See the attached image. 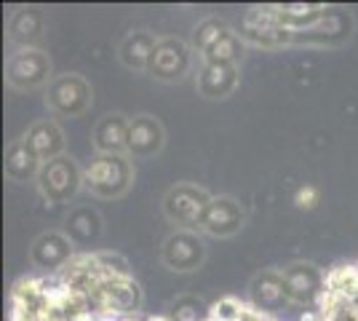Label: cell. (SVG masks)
Segmentation results:
<instances>
[{"label":"cell","mask_w":358,"mask_h":321,"mask_svg":"<svg viewBox=\"0 0 358 321\" xmlns=\"http://www.w3.org/2000/svg\"><path fill=\"white\" fill-rule=\"evenodd\" d=\"M134 177L131 161L126 155H99L83 171V185L99 199H118L129 190Z\"/></svg>","instance_id":"6da1fadb"},{"label":"cell","mask_w":358,"mask_h":321,"mask_svg":"<svg viewBox=\"0 0 358 321\" xmlns=\"http://www.w3.org/2000/svg\"><path fill=\"white\" fill-rule=\"evenodd\" d=\"M211 196L203 187H195L190 183H182L171 187L164 199V212L171 222H177L179 228L190 230L201 228V220L209 209Z\"/></svg>","instance_id":"7a4b0ae2"},{"label":"cell","mask_w":358,"mask_h":321,"mask_svg":"<svg viewBox=\"0 0 358 321\" xmlns=\"http://www.w3.org/2000/svg\"><path fill=\"white\" fill-rule=\"evenodd\" d=\"M80 185H83V174L67 155L45 161L38 174V187L51 204H67L80 190Z\"/></svg>","instance_id":"3957f363"},{"label":"cell","mask_w":358,"mask_h":321,"mask_svg":"<svg viewBox=\"0 0 358 321\" xmlns=\"http://www.w3.org/2000/svg\"><path fill=\"white\" fill-rule=\"evenodd\" d=\"M48 107L57 115L78 118L91 107V86L80 76H62L48 89Z\"/></svg>","instance_id":"277c9868"},{"label":"cell","mask_w":358,"mask_h":321,"mask_svg":"<svg viewBox=\"0 0 358 321\" xmlns=\"http://www.w3.org/2000/svg\"><path fill=\"white\" fill-rule=\"evenodd\" d=\"M48 76H51V62L38 48H19L6 64V78L19 92L41 86L48 80Z\"/></svg>","instance_id":"5b68a950"},{"label":"cell","mask_w":358,"mask_h":321,"mask_svg":"<svg viewBox=\"0 0 358 321\" xmlns=\"http://www.w3.org/2000/svg\"><path fill=\"white\" fill-rule=\"evenodd\" d=\"M148 70L152 73V78L166 80V83L182 80V78L187 76V70H190V48L185 46L182 41H174V38L158 41Z\"/></svg>","instance_id":"8992f818"},{"label":"cell","mask_w":358,"mask_h":321,"mask_svg":"<svg viewBox=\"0 0 358 321\" xmlns=\"http://www.w3.org/2000/svg\"><path fill=\"white\" fill-rule=\"evenodd\" d=\"M206 257V244L201 236H195L190 230H179L174 236H169L161 252V260L171 271H195Z\"/></svg>","instance_id":"52a82bcc"},{"label":"cell","mask_w":358,"mask_h":321,"mask_svg":"<svg viewBox=\"0 0 358 321\" xmlns=\"http://www.w3.org/2000/svg\"><path fill=\"white\" fill-rule=\"evenodd\" d=\"M243 228V209L236 199H211L209 209L201 220V230H206L211 236H233Z\"/></svg>","instance_id":"ba28073f"},{"label":"cell","mask_w":358,"mask_h":321,"mask_svg":"<svg viewBox=\"0 0 358 321\" xmlns=\"http://www.w3.org/2000/svg\"><path fill=\"white\" fill-rule=\"evenodd\" d=\"M284 290L286 297L294 303H313L324 290V276L308 262H297L284 271Z\"/></svg>","instance_id":"9c48e42d"},{"label":"cell","mask_w":358,"mask_h":321,"mask_svg":"<svg viewBox=\"0 0 358 321\" xmlns=\"http://www.w3.org/2000/svg\"><path fill=\"white\" fill-rule=\"evenodd\" d=\"M164 148V126L152 115H139L129 126V142L126 150L136 158H150Z\"/></svg>","instance_id":"30bf717a"},{"label":"cell","mask_w":358,"mask_h":321,"mask_svg":"<svg viewBox=\"0 0 358 321\" xmlns=\"http://www.w3.org/2000/svg\"><path fill=\"white\" fill-rule=\"evenodd\" d=\"M73 241L62 233H45L32 244V262L43 271H59L73 257Z\"/></svg>","instance_id":"8fae6325"},{"label":"cell","mask_w":358,"mask_h":321,"mask_svg":"<svg viewBox=\"0 0 358 321\" xmlns=\"http://www.w3.org/2000/svg\"><path fill=\"white\" fill-rule=\"evenodd\" d=\"M129 126L120 113L115 115H107L96 123L94 129V148L99 150V155H120L126 150V142H129Z\"/></svg>","instance_id":"7c38bea8"},{"label":"cell","mask_w":358,"mask_h":321,"mask_svg":"<svg viewBox=\"0 0 358 321\" xmlns=\"http://www.w3.org/2000/svg\"><path fill=\"white\" fill-rule=\"evenodd\" d=\"M41 155L35 153V148H32L27 139H16L14 145L8 148V153H6V174L14 180V183H24V180H30L35 174H41Z\"/></svg>","instance_id":"4fadbf2b"},{"label":"cell","mask_w":358,"mask_h":321,"mask_svg":"<svg viewBox=\"0 0 358 321\" xmlns=\"http://www.w3.org/2000/svg\"><path fill=\"white\" fill-rule=\"evenodd\" d=\"M252 294L257 300L259 311H275L286 303V290H284V271H265L252 281Z\"/></svg>","instance_id":"5bb4252c"},{"label":"cell","mask_w":358,"mask_h":321,"mask_svg":"<svg viewBox=\"0 0 358 321\" xmlns=\"http://www.w3.org/2000/svg\"><path fill=\"white\" fill-rule=\"evenodd\" d=\"M236 64H206L198 80V92L209 99H222L236 89Z\"/></svg>","instance_id":"9a60e30c"},{"label":"cell","mask_w":358,"mask_h":321,"mask_svg":"<svg viewBox=\"0 0 358 321\" xmlns=\"http://www.w3.org/2000/svg\"><path fill=\"white\" fill-rule=\"evenodd\" d=\"M102 236V217L89 209V206H78L67 217V238L73 244L83 246L89 241H96Z\"/></svg>","instance_id":"2e32d148"},{"label":"cell","mask_w":358,"mask_h":321,"mask_svg":"<svg viewBox=\"0 0 358 321\" xmlns=\"http://www.w3.org/2000/svg\"><path fill=\"white\" fill-rule=\"evenodd\" d=\"M27 142L35 148V153L41 155V161H54L62 155L64 139H62V129L54 121H38L27 134Z\"/></svg>","instance_id":"e0dca14e"},{"label":"cell","mask_w":358,"mask_h":321,"mask_svg":"<svg viewBox=\"0 0 358 321\" xmlns=\"http://www.w3.org/2000/svg\"><path fill=\"white\" fill-rule=\"evenodd\" d=\"M155 46H158V41L152 32H131L120 43V62L131 70H148Z\"/></svg>","instance_id":"ac0fdd59"},{"label":"cell","mask_w":358,"mask_h":321,"mask_svg":"<svg viewBox=\"0 0 358 321\" xmlns=\"http://www.w3.org/2000/svg\"><path fill=\"white\" fill-rule=\"evenodd\" d=\"M41 24L43 19L35 8H27V11H19V14L11 19V41L14 43H22V48H30V43L41 35Z\"/></svg>","instance_id":"d6986e66"},{"label":"cell","mask_w":358,"mask_h":321,"mask_svg":"<svg viewBox=\"0 0 358 321\" xmlns=\"http://www.w3.org/2000/svg\"><path fill=\"white\" fill-rule=\"evenodd\" d=\"M241 57H243V43H241V35L236 32H227L217 46H211L203 54L206 64H236Z\"/></svg>","instance_id":"ffe728a7"},{"label":"cell","mask_w":358,"mask_h":321,"mask_svg":"<svg viewBox=\"0 0 358 321\" xmlns=\"http://www.w3.org/2000/svg\"><path fill=\"white\" fill-rule=\"evenodd\" d=\"M227 24H224L222 19H206V22H201L198 27H195V35H193V46L201 51V54H206L211 46H217L220 41H222L224 35H227Z\"/></svg>","instance_id":"44dd1931"},{"label":"cell","mask_w":358,"mask_h":321,"mask_svg":"<svg viewBox=\"0 0 358 321\" xmlns=\"http://www.w3.org/2000/svg\"><path fill=\"white\" fill-rule=\"evenodd\" d=\"M243 308L246 306H241L236 297H224V300H220V303H214L209 308V316L214 321H241Z\"/></svg>","instance_id":"7402d4cb"},{"label":"cell","mask_w":358,"mask_h":321,"mask_svg":"<svg viewBox=\"0 0 358 321\" xmlns=\"http://www.w3.org/2000/svg\"><path fill=\"white\" fill-rule=\"evenodd\" d=\"M96 257H99V268H102V271H105L107 276H113V278H118V276H131V273H129V262L123 260L120 255L99 252Z\"/></svg>","instance_id":"603a6c76"},{"label":"cell","mask_w":358,"mask_h":321,"mask_svg":"<svg viewBox=\"0 0 358 321\" xmlns=\"http://www.w3.org/2000/svg\"><path fill=\"white\" fill-rule=\"evenodd\" d=\"M297 204H299V206H313V204H315V190H313V187H305V190H299V193H297Z\"/></svg>","instance_id":"cb8c5ba5"},{"label":"cell","mask_w":358,"mask_h":321,"mask_svg":"<svg viewBox=\"0 0 358 321\" xmlns=\"http://www.w3.org/2000/svg\"><path fill=\"white\" fill-rule=\"evenodd\" d=\"M145 321H169V316H150V319Z\"/></svg>","instance_id":"d4e9b609"},{"label":"cell","mask_w":358,"mask_h":321,"mask_svg":"<svg viewBox=\"0 0 358 321\" xmlns=\"http://www.w3.org/2000/svg\"><path fill=\"white\" fill-rule=\"evenodd\" d=\"M120 321H142V319H136V316H120Z\"/></svg>","instance_id":"484cf974"}]
</instances>
